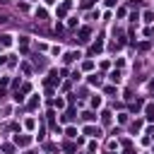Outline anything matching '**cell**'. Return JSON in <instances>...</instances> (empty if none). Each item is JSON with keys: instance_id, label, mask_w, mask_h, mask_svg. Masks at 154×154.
<instances>
[{"instance_id": "obj_1", "label": "cell", "mask_w": 154, "mask_h": 154, "mask_svg": "<svg viewBox=\"0 0 154 154\" xmlns=\"http://www.w3.org/2000/svg\"><path fill=\"white\" fill-rule=\"evenodd\" d=\"M89 41V29H82L80 31V44H87Z\"/></svg>"}, {"instance_id": "obj_2", "label": "cell", "mask_w": 154, "mask_h": 154, "mask_svg": "<svg viewBox=\"0 0 154 154\" xmlns=\"http://www.w3.org/2000/svg\"><path fill=\"white\" fill-rule=\"evenodd\" d=\"M68 10H70V3H63L60 7H58V17H63V15L68 12Z\"/></svg>"}, {"instance_id": "obj_3", "label": "cell", "mask_w": 154, "mask_h": 154, "mask_svg": "<svg viewBox=\"0 0 154 154\" xmlns=\"http://www.w3.org/2000/svg\"><path fill=\"white\" fill-rule=\"evenodd\" d=\"M147 118H149V121H154V104H149V106H147Z\"/></svg>"}, {"instance_id": "obj_4", "label": "cell", "mask_w": 154, "mask_h": 154, "mask_svg": "<svg viewBox=\"0 0 154 154\" xmlns=\"http://www.w3.org/2000/svg\"><path fill=\"white\" fill-rule=\"evenodd\" d=\"M87 135H96V137H99V130L96 128H87Z\"/></svg>"}]
</instances>
